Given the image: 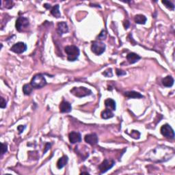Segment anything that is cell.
<instances>
[{
  "label": "cell",
  "mask_w": 175,
  "mask_h": 175,
  "mask_svg": "<svg viewBox=\"0 0 175 175\" xmlns=\"http://www.w3.org/2000/svg\"><path fill=\"white\" fill-rule=\"evenodd\" d=\"M64 51L67 54L68 60L70 62H74L78 59L79 55V49L78 47L75 45H69L65 47Z\"/></svg>",
  "instance_id": "1"
},
{
  "label": "cell",
  "mask_w": 175,
  "mask_h": 175,
  "mask_svg": "<svg viewBox=\"0 0 175 175\" xmlns=\"http://www.w3.org/2000/svg\"><path fill=\"white\" fill-rule=\"evenodd\" d=\"M47 84V81L45 77L42 74L35 75L31 79L30 85L34 88H41Z\"/></svg>",
  "instance_id": "2"
},
{
  "label": "cell",
  "mask_w": 175,
  "mask_h": 175,
  "mask_svg": "<svg viewBox=\"0 0 175 175\" xmlns=\"http://www.w3.org/2000/svg\"><path fill=\"white\" fill-rule=\"evenodd\" d=\"M71 92L75 97L79 98L86 97L92 94V91L85 87H75L71 90Z\"/></svg>",
  "instance_id": "3"
},
{
  "label": "cell",
  "mask_w": 175,
  "mask_h": 175,
  "mask_svg": "<svg viewBox=\"0 0 175 175\" xmlns=\"http://www.w3.org/2000/svg\"><path fill=\"white\" fill-rule=\"evenodd\" d=\"M91 50L96 55H101L106 50V45L102 42L94 41L92 43Z\"/></svg>",
  "instance_id": "4"
},
{
  "label": "cell",
  "mask_w": 175,
  "mask_h": 175,
  "mask_svg": "<svg viewBox=\"0 0 175 175\" xmlns=\"http://www.w3.org/2000/svg\"><path fill=\"white\" fill-rule=\"evenodd\" d=\"M161 133L164 137L170 138V139H174V132L172 127L168 124L163 125L160 129Z\"/></svg>",
  "instance_id": "5"
},
{
  "label": "cell",
  "mask_w": 175,
  "mask_h": 175,
  "mask_svg": "<svg viewBox=\"0 0 175 175\" xmlns=\"http://www.w3.org/2000/svg\"><path fill=\"white\" fill-rule=\"evenodd\" d=\"M29 25L28 19L23 17H19L16 21V29L19 31H23Z\"/></svg>",
  "instance_id": "6"
},
{
  "label": "cell",
  "mask_w": 175,
  "mask_h": 175,
  "mask_svg": "<svg viewBox=\"0 0 175 175\" xmlns=\"http://www.w3.org/2000/svg\"><path fill=\"white\" fill-rule=\"evenodd\" d=\"M114 164L115 162L113 160H105L99 166V170L101 171V174H103V173L109 170L110 169H111L114 166Z\"/></svg>",
  "instance_id": "7"
},
{
  "label": "cell",
  "mask_w": 175,
  "mask_h": 175,
  "mask_svg": "<svg viewBox=\"0 0 175 175\" xmlns=\"http://www.w3.org/2000/svg\"><path fill=\"white\" fill-rule=\"evenodd\" d=\"M26 49H27V45L25 43H22V42H19V43L15 44L10 49L12 51L18 54L23 53L24 51H25Z\"/></svg>",
  "instance_id": "8"
},
{
  "label": "cell",
  "mask_w": 175,
  "mask_h": 175,
  "mask_svg": "<svg viewBox=\"0 0 175 175\" xmlns=\"http://www.w3.org/2000/svg\"><path fill=\"white\" fill-rule=\"evenodd\" d=\"M85 142L90 145H95L98 142V137L97 134H91L86 135L84 138Z\"/></svg>",
  "instance_id": "9"
},
{
  "label": "cell",
  "mask_w": 175,
  "mask_h": 175,
  "mask_svg": "<svg viewBox=\"0 0 175 175\" xmlns=\"http://www.w3.org/2000/svg\"><path fill=\"white\" fill-rule=\"evenodd\" d=\"M69 140L72 144L80 142L81 141V134L78 132H71L69 135Z\"/></svg>",
  "instance_id": "10"
},
{
  "label": "cell",
  "mask_w": 175,
  "mask_h": 175,
  "mask_svg": "<svg viewBox=\"0 0 175 175\" xmlns=\"http://www.w3.org/2000/svg\"><path fill=\"white\" fill-rule=\"evenodd\" d=\"M72 110V107L67 101H62L59 105V111L62 113H69Z\"/></svg>",
  "instance_id": "11"
},
{
  "label": "cell",
  "mask_w": 175,
  "mask_h": 175,
  "mask_svg": "<svg viewBox=\"0 0 175 175\" xmlns=\"http://www.w3.org/2000/svg\"><path fill=\"white\" fill-rule=\"evenodd\" d=\"M57 30L59 35H62L69 31V27L65 22H60L57 24Z\"/></svg>",
  "instance_id": "12"
},
{
  "label": "cell",
  "mask_w": 175,
  "mask_h": 175,
  "mask_svg": "<svg viewBox=\"0 0 175 175\" xmlns=\"http://www.w3.org/2000/svg\"><path fill=\"white\" fill-rule=\"evenodd\" d=\"M141 57L138 55V54L135 53H129L128 55H127V59L128 62L130 64H134V63L137 62L140 59Z\"/></svg>",
  "instance_id": "13"
},
{
  "label": "cell",
  "mask_w": 175,
  "mask_h": 175,
  "mask_svg": "<svg viewBox=\"0 0 175 175\" xmlns=\"http://www.w3.org/2000/svg\"><path fill=\"white\" fill-rule=\"evenodd\" d=\"M162 84L165 87H172L174 84V79L172 76L166 77L162 79Z\"/></svg>",
  "instance_id": "14"
},
{
  "label": "cell",
  "mask_w": 175,
  "mask_h": 175,
  "mask_svg": "<svg viewBox=\"0 0 175 175\" xmlns=\"http://www.w3.org/2000/svg\"><path fill=\"white\" fill-rule=\"evenodd\" d=\"M105 105H106L107 109H109L111 110H116V102H115V101H114L113 99H106V100L105 101Z\"/></svg>",
  "instance_id": "15"
},
{
  "label": "cell",
  "mask_w": 175,
  "mask_h": 175,
  "mask_svg": "<svg viewBox=\"0 0 175 175\" xmlns=\"http://www.w3.org/2000/svg\"><path fill=\"white\" fill-rule=\"evenodd\" d=\"M125 95L127 97L130 98V99H139V98H142L143 96L140 93L135 91H129V92H126Z\"/></svg>",
  "instance_id": "16"
},
{
  "label": "cell",
  "mask_w": 175,
  "mask_h": 175,
  "mask_svg": "<svg viewBox=\"0 0 175 175\" xmlns=\"http://www.w3.org/2000/svg\"><path fill=\"white\" fill-rule=\"evenodd\" d=\"M68 160H69V159H68L67 156H63L62 157H61L59 160L57 161V167L58 169H62L63 167H64V166H66V164H67Z\"/></svg>",
  "instance_id": "17"
},
{
  "label": "cell",
  "mask_w": 175,
  "mask_h": 175,
  "mask_svg": "<svg viewBox=\"0 0 175 175\" xmlns=\"http://www.w3.org/2000/svg\"><path fill=\"white\" fill-rule=\"evenodd\" d=\"M146 17L142 15H137L135 17L134 21L138 24H145L146 22Z\"/></svg>",
  "instance_id": "18"
},
{
  "label": "cell",
  "mask_w": 175,
  "mask_h": 175,
  "mask_svg": "<svg viewBox=\"0 0 175 175\" xmlns=\"http://www.w3.org/2000/svg\"><path fill=\"white\" fill-rule=\"evenodd\" d=\"M101 118L103 119H109L114 117V114L111 110L106 109L101 112Z\"/></svg>",
  "instance_id": "19"
},
{
  "label": "cell",
  "mask_w": 175,
  "mask_h": 175,
  "mask_svg": "<svg viewBox=\"0 0 175 175\" xmlns=\"http://www.w3.org/2000/svg\"><path fill=\"white\" fill-rule=\"evenodd\" d=\"M51 15H53V17H56V18H59L61 16V14L59 13V5L54 6L53 8H51Z\"/></svg>",
  "instance_id": "20"
},
{
  "label": "cell",
  "mask_w": 175,
  "mask_h": 175,
  "mask_svg": "<svg viewBox=\"0 0 175 175\" xmlns=\"http://www.w3.org/2000/svg\"><path fill=\"white\" fill-rule=\"evenodd\" d=\"M23 91L25 95H29L32 92V86L29 84H25L23 87Z\"/></svg>",
  "instance_id": "21"
},
{
  "label": "cell",
  "mask_w": 175,
  "mask_h": 175,
  "mask_svg": "<svg viewBox=\"0 0 175 175\" xmlns=\"http://www.w3.org/2000/svg\"><path fill=\"white\" fill-rule=\"evenodd\" d=\"M162 3H164V5H165L166 8H169V9L174 10V4L172 2H170V1H162Z\"/></svg>",
  "instance_id": "22"
},
{
  "label": "cell",
  "mask_w": 175,
  "mask_h": 175,
  "mask_svg": "<svg viewBox=\"0 0 175 175\" xmlns=\"http://www.w3.org/2000/svg\"><path fill=\"white\" fill-rule=\"evenodd\" d=\"M103 75H104L105 76L107 77H112L113 76L112 69H107L106 71H105L103 73Z\"/></svg>",
  "instance_id": "23"
},
{
  "label": "cell",
  "mask_w": 175,
  "mask_h": 175,
  "mask_svg": "<svg viewBox=\"0 0 175 175\" xmlns=\"http://www.w3.org/2000/svg\"><path fill=\"white\" fill-rule=\"evenodd\" d=\"M131 136L134 139H139L140 134L138 131H133L131 134Z\"/></svg>",
  "instance_id": "24"
},
{
  "label": "cell",
  "mask_w": 175,
  "mask_h": 175,
  "mask_svg": "<svg viewBox=\"0 0 175 175\" xmlns=\"http://www.w3.org/2000/svg\"><path fill=\"white\" fill-rule=\"evenodd\" d=\"M8 150V148H7V144L1 143V155H3L6 153Z\"/></svg>",
  "instance_id": "25"
},
{
  "label": "cell",
  "mask_w": 175,
  "mask_h": 175,
  "mask_svg": "<svg viewBox=\"0 0 175 175\" xmlns=\"http://www.w3.org/2000/svg\"><path fill=\"white\" fill-rule=\"evenodd\" d=\"M99 40H103L105 39V38H106V31L105 30H103L101 32V34H99Z\"/></svg>",
  "instance_id": "26"
},
{
  "label": "cell",
  "mask_w": 175,
  "mask_h": 175,
  "mask_svg": "<svg viewBox=\"0 0 175 175\" xmlns=\"http://www.w3.org/2000/svg\"><path fill=\"white\" fill-rule=\"evenodd\" d=\"M5 5H6L5 7L6 8H11L13 7V2L12 1H5Z\"/></svg>",
  "instance_id": "27"
},
{
  "label": "cell",
  "mask_w": 175,
  "mask_h": 175,
  "mask_svg": "<svg viewBox=\"0 0 175 175\" xmlns=\"http://www.w3.org/2000/svg\"><path fill=\"white\" fill-rule=\"evenodd\" d=\"M1 108H5L6 107V101L3 97L1 98V103H0Z\"/></svg>",
  "instance_id": "28"
},
{
  "label": "cell",
  "mask_w": 175,
  "mask_h": 175,
  "mask_svg": "<svg viewBox=\"0 0 175 175\" xmlns=\"http://www.w3.org/2000/svg\"><path fill=\"white\" fill-rule=\"evenodd\" d=\"M116 74L118 76H122V75H126V72L125 71H122V70L116 69Z\"/></svg>",
  "instance_id": "29"
},
{
  "label": "cell",
  "mask_w": 175,
  "mask_h": 175,
  "mask_svg": "<svg viewBox=\"0 0 175 175\" xmlns=\"http://www.w3.org/2000/svg\"><path fill=\"white\" fill-rule=\"evenodd\" d=\"M25 126L19 125V127H18V128H17V129H18V131H19V134H21V133L23 132V131H24V129H25Z\"/></svg>",
  "instance_id": "30"
},
{
  "label": "cell",
  "mask_w": 175,
  "mask_h": 175,
  "mask_svg": "<svg viewBox=\"0 0 175 175\" xmlns=\"http://www.w3.org/2000/svg\"><path fill=\"white\" fill-rule=\"evenodd\" d=\"M50 147H51V144H49V143H47V144H46V146H45V148H45V151H44V154L46 153L47 150L49 149Z\"/></svg>",
  "instance_id": "31"
},
{
  "label": "cell",
  "mask_w": 175,
  "mask_h": 175,
  "mask_svg": "<svg viewBox=\"0 0 175 175\" xmlns=\"http://www.w3.org/2000/svg\"><path fill=\"white\" fill-rule=\"evenodd\" d=\"M124 26H125V29L128 28L129 26V22L128 21H126L125 22V23H124Z\"/></svg>",
  "instance_id": "32"
},
{
  "label": "cell",
  "mask_w": 175,
  "mask_h": 175,
  "mask_svg": "<svg viewBox=\"0 0 175 175\" xmlns=\"http://www.w3.org/2000/svg\"><path fill=\"white\" fill-rule=\"evenodd\" d=\"M44 7H45V8H46L47 9H51V5L48 4V3H45V4H44Z\"/></svg>",
  "instance_id": "33"
}]
</instances>
